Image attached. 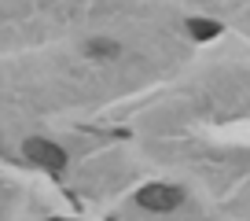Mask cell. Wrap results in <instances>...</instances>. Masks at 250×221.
<instances>
[{
  "instance_id": "obj_4",
  "label": "cell",
  "mask_w": 250,
  "mask_h": 221,
  "mask_svg": "<svg viewBox=\"0 0 250 221\" xmlns=\"http://www.w3.org/2000/svg\"><path fill=\"white\" fill-rule=\"evenodd\" d=\"M88 55H118L114 41H88Z\"/></svg>"
},
{
  "instance_id": "obj_2",
  "label": "cell",
  "mask_w": 250,
  "mask_h": 221,
  "mask_svg": "<svg viewBox=\"0 0 250 221\" xmlns=\"http://www.w3.org/2000/svg\"><path fill=\"white\" fill-rule=\"evenodd\" d=\"M26 155L37 166H48V170H62V166H66V151L55 148L52 140H41V136H30V140H26Z\"/></svg>"
},
{
  "instance_id": "obj_3",
  "label": "cell",
  "mask_w": 250,
  "mask_h": 221,
  "mask_svg": "<svg viewBox=\"0 0 250 221\" xmlns=\"http://www.w3.org/2000/svg\"><path fill=\"white\" fill-rule=\"evenodd\" d=\"M188 30H191V37H195V41H213L221 33V26L217 22H206V19H191Z\"/></svg>"
},
{
  "instance_id": "obj_1",
  "label": "cell",
  "mask_w": 250,
  "mask_h": 221,
  "mask_svg": "<svg viewBox=\"0 0 250 221\" xmlns=\"http://www.w3.org/2000/svg\"><path fill=\"white\" fill-rule=\"evenodd\" d=\"M136 203H140L144 210L169 214V210H177V206L184 203V192H180V188H169V184H147V188H140Z\"/></svg>"
}]
</instances>
